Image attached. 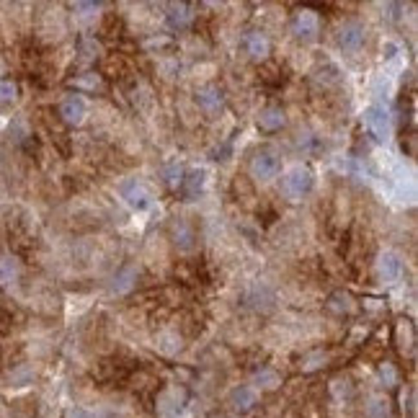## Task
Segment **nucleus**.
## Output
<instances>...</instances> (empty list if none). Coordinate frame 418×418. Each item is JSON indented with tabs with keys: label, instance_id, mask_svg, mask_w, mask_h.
Returning <instances> with one entry per match:
<instances>
[{
	"label": "nucleus",
	"instance_id": "29",
	"mask_svg": "<svg viewBox=\"0 0 418 418\" xmlns=\"http://www.w3.org/2000/svg\"><path fill=\"white\" fill-rule=\"evenodd\" d=\"M0 165H3V155H0Z\"/></svg>",
	"mask_w": 418,
	"mask_h": 418
},
{
	"label": "nucleus",
	"instance_id": "12",
	"mask_svg": "<svg viewBox=\"0 0 418 418\" xmlns=\"http://www.w3.org/2000/svg\"><path fill=\"white\" fill-rule=\"evenodd\" d=\"M364 124L367 129L372 132L377 140H385V137H390V114L382 109V106H369V109L364 111Z\"/></svg>",
	"mask_w": 418,
	"mask_h": 418
},
{
	"label": "nucleus",
	"instance_id": "17",
	"mask_svg": "<svg viewBox=\"0 0 418 418\" xmlns=\"http://www.w3.org/2000/svg\"><path fill=\"white\" fill-rule=\"evenodd\" d=\"M364 418H390V400L385 395H369L364 400Z\"/></svg>",
	"mask_w": 418,
	"mask_h": 418
},
{
	"label": "nucleus",
	"instance_id": "23",
	"mask_svg": "<svg viewBox=\"0 0 418 418\" xmlns=\"http://www.w3.org/2000/svg\"><path fill=\"white\" fill-rule=\"evenodd\" d=\"M19 99V85L10 78H0V103H13Z\"/></svg>",
	"mask_w": 418,
	"mask_h": 418
},
{
	"label": "nucleus",
	"instance_id": "27",
	"mask_svg": "<svg viewBox=\"0 0 418 418\" xmlns=\"http://www.w3.org/2000/svg\"><path fill=\"white\" fill-rule=\"evenodd\" d=\"M326 359H328V356L323 354V351H318V354H312L310 359H305V364H302V369H305V372H312V369H318L320 362H326Z\"/></svg>",
	"mask_w": 418,
	"mask_h": 418
},
{
	"label": "nucleus",
	"instance_id": "10",
	"mask_svg": "<svg viewBox=\"0 0 418 418\" xmlns=\"http://www.w3.org/2000/svg\"><path fill=\"white\" fill-rule=\"evenodd\" d=\"M183 406H186V392L181 387H165L158 398V413L163 418H178Z\"/></svg>",
	"mask_w": 418,
	"mask_h": 418
},
{
	"label": "nucleus",
	"instance_id": "14",
	"mask_svg": "<svg viewBox=\"0 0 418 418\" xmlns=\"http://www.w3.org/2000/svg\"><path fill=\"white\" fill-rule=\"evenodd\" d=\"M194 6H189V3H171L168 6V13H165V19H168V26L171 28H178V31H183V28H189L191 24H194V19H197V13H194Z\"/></svg>",
	"mask_w": 418,
	"mask_h": 418
},
{
	"label": "nucleus",
	"instance_id": "20",
	"mask_svg": "<svg viewBox=\"0 0 418 418\" xmlns=\"http://www.w3.org/2000/svg\"><path fill=\"white\" fill-rule=\"evenodd\" d=\"M328 308L338 312V315H349V312H354L356 310V302L351 294H346V292H336V294H331V300H328Z\"/></svg>",
	"mask_w": 418,
	"mask_h": 418
},
{
	"label": "nucleus",
	"instance_id": "4",
	"mask_svg": "<svg viewBox=\"0 0 418 418\" xmlns=\"http://www.w3.org/2000/svg\"><path fill=\"white\" fill-rule=\"evenodd\" d=\"M119 194H122L124 204H127L129 209H135V212H145V209L153 207V191H150V186H147L145 181H137V178L124 181L122 189H119Z\"/></svg>",
	"mask_w": 418,
	"mask_h": 418
},
{
	"label": "nucleus",
	"instance_id": "13",
	"mask_svg": "<svg viewBox=\"0 0 418 418\" xmlns=\"http://www.w3.org/2000/svg\"><path fill=\"white\" fill-rule=\"evenodd\" d=\"M230 406L233 410L237 413H248V410H253L258 406V400H261V392L256 390L253 385H237L235 390L230 392Z\"/></svg>",
	"mask_w": 418,
	"mask_h": 418
},
{
	"label": "nucleus",
	"instance_id": "3",
	"mask_svg": "<svg viewBox=\"0 0 418 418\" xmlns=\"http://www.w3.org/2000/svg\"><path fill=\"white\" fill-rule=\"evenodd\" d=\"M168 233H171V240L173 246H176V251L183 256H189L197 251V246H199V237H197V228L191 225L189 219L183 217H176L171 222V228H168Z\"/></svg>",
	"mask_w": 418,
	"mask_h": 418
},
{
	"label": "nucleus",
	"instance_id": "9",
	"mask_svg": "<svg viewBox=\"0 0 418 418\" xmlns=\"http://www.w3.org/2000/svg\"><path fill=\"white\" fill-rule=\"evenodd\" d=\"M377 276L382 279V284H395L403 276V261L395 251H382L377 256Z\"/></svg>",
	"mask_w": 418,
	"mask_h": 418
},
{
	"label": "nucleus",
	"instance_id": "1",
	"mask_svg": "<svg viewBox=\"0 0 418 418\" xmlns=\"http://www.w3.org/2000/svg\"><path fill=\"white\" fill-rule=\"evenodd\" d=\"M312 181H315V176H312V171H310L308 165L302 163L290 165L282 173V197L287 201H302L310 194V189H312Z\"/></svg>",
	"mask_w": 418,
	"mask_h": 418
},
{
	"label": "nucleus",
	"instance_id": "15",
	"mask_svg": "<svg viewBox=\"0 0 418 418\" xmlns=\"http://www.w3.org/2000/svg\"><path fill=\"white\" fill-rule=\"evenodd\" d=\"M256 124H258L261 132H279L287 124V111L282 106H266V109L258 111Z\"/></svg>",
	"mask_w": 418,
	"mask_h": 418
},
{
	"label": "nucleus",
	"instance_id": "16",
	"mask_svg": "<svg viewBox=\"0 0 418 418\" xmlns=\"http://www.w3.org/2000/svg\"><path fill=\"white\" fill-rule=\"evenodd\" d=\"M135 287H137V269L135 266H124V269H119L117 276H114V284H111V292H114V294H129Z\"/></svg>",
	"mask_w": 418,
	"mask_h": 418
},
{
	"label": "nucleus",
	"instance_id": "19",
	"mask_svg": "<svg viewBox=\"0 0 418 418\" xmlns=\"http://www.w3.org/2000/svg\"><path fill=\"white\" fill-rule=\"evenodd\" d=\"M19 276H21V266L16 258H10V256L0 258V284L3 287H13V284L19 282Z\"/></svg>",
	"mask_w": 418,
	"mask_h": 418
},
{
	"label": "nucleus",
	"instance_id": "6",
	"mask_svg": "<svg viewBox=\"0 0 418 418\" xmlns=\"http://www.w3.org/2000/svg\"><path fill=\"white\" fill-rule=\"evenodd\" d=\"M85 117H88V103L81 93H70L60 101V119L67 127H81Z\"/></svg>",
	"mask_w": 418,
	"mask_h": 418
},
{
	"label": "nucleus",
	"instance_id": "2",
	"mask_svg": "<svg viewBox=\"0 0 418 418\" xmlns=\"http://www.w3.org/2000/svg\"><path fill=\"white\" fill-rule=\"evenodd\" d=\"M248 173L256 183H271L282 176V158L271 147H261L256 150L251 163H248Z\"/></svg>",
	"mask_w": 418,
	"mask_h": 418
},
{
	"label": "nucleus",
	"instance_id": "24",
	"mask_svg": "<svg viewBox=\"0 0 418 418\" xmlns=\"http://www.w3.org/2000/svg\"><path fill=\"white\" fill-rule=\"evenodd\" d=\"M163 176H165V181H168V186H171V189H178V186L183 183V176H186V171H183L181 163H176V160H173V163L165 168Z\"/></svg>",
	"mask_w": 418,
	"mask_h": 418
},
{
	"label": "nucleus",
	"instance_id": "5",
	"mask_svg": "<svg viewBox=\"0 0 418 418\" xmlns=\"http://www.w3.org/2000/svg\"><path fill=\"white\" fill-rule=\"evenodd\" d=\"M292 34L302 42H315L320 34V16L312 8H300L292 19Z\"/></svg>",
	"mask_w": 418,
	"mask_h": 418
},
{
	"label": "nucleus",
	"instance_id": "21",
	"mask_svg": "<svg viewBox=\"0 0 418 418\" xmlns=\"http://www.w3.org/2000/svg\"><path fill=\"white\" fill-rule=\"evenodd\" d=\"M183 189H186V194L189 197H197L201 191V186H204V173L201 171H191L183 176V183H181Z\"/></svg>",
	"mask_w": 418,
	"mask_h": 418
},
{
	"label": "nucleus",
	"instance_id": "18",
	"mask_svg": "<svg viewBox=\"0 0 418 418\" xmlns=\"http://www.w3.org/2000/svg\"><path fill=\"white\" fill-rule=\"evenodd\" d=\"M253 385L256 390H276L279 385H282V374L276 372V369H271V367H264V369H258V372L253 374Z\"/></svg>",
	"mask_w": 418,
	"mask_h": 418
},
{
	"label": "nucleus",
	"instance_id": "7",
	"mask_svg": "<svg viewBox=\"0 0 418 418\" xmlns=\"http://www.w3.org/2000/svg\"><path fill=\"white\" fill-rule=\"evenodd\" d=\"M336 39H338V47L344 49L346 55H356L364 47V42H367V31H364V26L359 21H346L344 26L338 28Z\"/></svg>",
	"mask_w": 418,
	"mask_h": 418
},
{
	"label": "nucleus",
	"instance_id": "22",
	"mask_svg": "<svg viewBox=\"0 0 418 418\" xmlns=\"http://www.w3.org/2000/svg\"><path fill=\"white\" fill-rule=\"evenodd\" d=\"M73 85L78 91H99L103 83H101L99 73H85V75H81V78H75Z\"/></svg>",
	"mask_w": 418,
	"mask_h": 418
},
{
	"label": "nucleus",
	"instance_id": "8",
	"mask_svg": "<svg viewBox=\"0 0 418 418\" xmlns=\"http://www.w3.org/2000/svg\"><path fill=\"white\" fill-rule=\"evenodd\" d=\"M197 106H199L201 114H207V117H215L219 111L225 109V93L219 91V85H201L199 91H197Z\"/></svg>",
	"mask_w": 418,
	"mask_h": 418
},
{
	"label": "nucleus",
	"instance_id": "28",
	"mask_svg": "<svg viewBox=\"0 0 418 418\" xmlns=\"http://www.w3.org/2000/svg\"><path fill=\"white\" fill-rule=\"evenodd\" d=\"M67 418H91V416H88V413H85V410L75 408V410H70V416H67Z\"/></svg>",
	"mask_w": 418,
	"mask_h": 418
},
{
	"label": "nucleus",
	"instance_id": "26",
	"mask_svg": "<svg viewBox=\"0 0 418 418\" xmlns=\"http://www.w3.org/2000/svg\"><path fill=\"white\" fill-rule=\"evenodd\" d=\"M331 390H333V395H336L338 400L341 398H349V392H351V387H349V380H333V385H331Z\"/></svg>",
	"mask_w": 418,
	"mask_h": 418
},
{
	"label": "nucleus",
	"instance_id": "11",
	"mask_svg": "<svg viewBox=\"0 0 418 418\" xmlns=\"http://www.w3.org/2000/svg\"><path fill=\"white\" fill-rule=\"evenodd\" d=\"M243 47H246V55L251 60H256V62H264L266 57L271 55V39L266 37L264 31H258V28L248 31L246 39H243Z\"/></svg>",
	"mask_w": 418,
	"mask_h": 418
},
{
	"label": "nucleus",
	"instance_id": "25",
	"mask_svg": "<svg viewBox=\"0 0 418 418\" xmlns=\"http://www.w3.org/2000/svg\"><path fill=\"white\" fill-rule=\"evenodd\" d=\"M380 380L385 382V387H395L398 385V369L392 362H382L380 364Z\"/></svg>",
	"mask_w": 418,
	"mask_h": 418
}]
</instances>
